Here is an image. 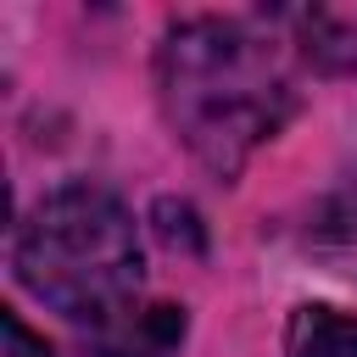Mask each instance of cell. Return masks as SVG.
<instances>
[{"instance_id":"5","label":"cell","mask_w":357,"mask_h":357,"mask_svg":"<svg viewBox=\"0 0 357 357\" xmlns=\"http://www.w3.org/2000/svg\"><path fill=\"white\" fill-rule=\"evenodd\" d=\"M0 357H56L17 312H0Z\"/></svg>"},{"instance_id":"1","label":"cell","mask_w":357,"mask_h":357,"mask_svg":"<svg viewBox=\"0 0 357 357\" xmlns=\"http://www.w3.org/2000/svg\"><path fill=\"white\" fill-rule=\"evenodd\" d=\"M162 106L184 145L234 173L257 139H268L284 117V84L262 45L234 22H184L162 39Z\"/></svg>"},{"instance_id":"2","label":"cell","mask_w":357,"mask_h":357,"mask_svg":"<svg viewBox=\"0 0 357 357\" xmlns=\"http://www.w3.org/2000/svg\"><path fill=\"white\" fill-rule=\"evenodd\" d=\"M139 268L134 218L89 184H67L39 201L17 240V279L78 324L123 318L139 290Z\"/></svg>"},{"instance_id":"3","label":"cell","mask_w":357,"mask_h":357,"mask_svg":"<svg viewBox=\"0 0 357 357\" xmlns=\"http://www.w3.org/2000/svg\"><path fill=\"white\" fill-rule=\"evenodd\" d=\"M184 340V307H139V312H123L112 324H100L95 335V357H173Z\"/></svg>"},{"instance_id":"4","label":"cell","mask_w":357,"mask_h":357,"mask_svg":"<svg viewBox=\"0 0 357 357\" xmlns=\"http://www.w3.org/2000/svg\"><path fill=\"white\" fill-rule=\"evenodd\" d=\"M290 357H357V318L335 307H301L290 318Z\"/></svg>"}]
</instances>
